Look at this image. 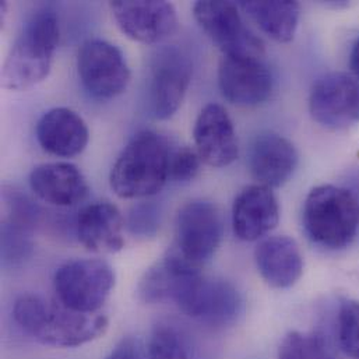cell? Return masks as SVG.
I'll return each mask as SVG.
<instances>
[{
  "mask_svg": "<svg viewBox=\"0 0 359 359\" xmlns=\"http://www.w3.org/2000/svg\"><path fill=\"white\" fill-rule=\"evenodd\" d=\"M201 158L198 153L190 147H180L170 160V178L177 182H190L200 172Z\"/></svg>",
  "mask_w": 359,
  "mask_h": 359,
  "instance_id": "cell-28",
  "label": "cell"
},
{
  "mask_svg": "<svg viewBox=\"0 0 359 359\" xmlns=\"http://www.w3.org/2000/svg\"><path fill=\"white\" fill-rule=\"evenodd\" d=\"M280 221V205L273 190L263 184L245 187L232 205V228L241 241L252 242L273 231Z\"/></svg>",
  "mask_w": 359,
  "mask_h": 359,
  "instance_id": "cell-15",
  "label": "cell"
},
{
  "mask_svg": "<svg viewBox=\"0 0 359 359\" xmlns=\"http://www.w3.org/2000/svg\"><path fill=\"white\" fill-rule=\"evenodd\" d=\"M77 69L84 88L100 100L121 95L130 83V69L122 50L104 39H88L81 45Z\"/></svg>",
  "mask_w": 359,
  "mask_h": 359,
  "instance_id": "cell-8",
  "label": "cell"
},
{
  "mask_svg": "<svg viewBox=\"0 0 359 359\" xmlns=\"http://www.w3.org/2000/svg\"><path fill=\"white\" fill-rule=\"evenodd\" d=\"M193 137L201 161L222 168L238 158V139L226 109L218 104L205 105L198 114Z\"/></svg>",
  "mask_w": 359,
  "mask_h": 359,
  "instance_id": "cell-14",
  "label": "cell"
},
{
  "mask_svg": "<svg viewBox=\"0 0 359 359\" xmlns=\"http://www.w3.org/2000/svg\"><path fill=\"white\" fill-rule=\"evenodd\" d=\"M201 273L172 248L160 262L150 267L137 285V297L144 304L177 301L187 281Z\"/></svg>",
  "mask_w": 359,
  "mask_h": 359,
  "instance_id": "cell-21",
  "label": "cell"
},
{
  "mask_svg": "<svg viewBox=\"0 0 359 359\" xmlns=\"http://www.w3.org/2000/svg\"><path fill=\"white\" fill-rule=\"evenodd\" d=\"M59 34V20L52 10L43 8L32 14L4 60L3 87L25 90L43 81L50 73Z\"/></svg>",
  "mask_w": 359,
  "mask_h": 359,
  "instance_id": "cell-2",
  "label": "cell"
},
{
  "mask_svg": "<svg viewBox=\"0 0 359 359\" xmlns=\"http://www.w3.org/2000/svg\"><path fill=\"white\" fill-rule=\"evenodd\" d=\"M278 359H337L326 341L313 333L291 332L283 340Z\"/></svg>",
  "mask_w": 359,
  "mask_h": 359,
  "instance_id": "cell-23",
  "label": "cell"
},
{
  "mask_svg": "<svg viewBox=\"0 0 359 359\" xmlns=\"http://www.w3.org/2000/svg\"><path fill=\"white\" fill-rule=\"evenodd\" d=\"M171 153L168 142L158 133H137L112 167L109 183L122 198L157 194L170 178Z\"/></svg>",
  "mask_w": 359,
  "mask_h": 359,
  "instance_id": "cell-3",
  "label": "cell"
},
{
  "mask_svg": "<svg viewBox=\"0 0 359 359\" xmlns=\"http://www.w3.org/2000/svg\"><path fill=\"white\" fill-rule=\"evenodd\" d=\"M239 6L270 38L278 42H290L294 39L301 17V6L298 1L250 0L241 1Z\"/></svg>",
  "mask_w": 359,
  "mask_h": 359,
  "instance_id": "cell-22",
  "label": "cell"
},
{
  "mask_svg": "<svg viewBox=\"0 0 359 359\" xmlns=\"http://www.w3.org/2000/svg\"><path fill=\"white\" fill-rule=\"evenodd\" d=\"M15 323L38 343L57 348H74L102 337L109 326L104 315L74 312L60 302L21 295L13 308Z\"/></svg>",
  "mask_w": 359,
  "mask_h": 359,
  "instance_id": "cell-1",
  "label": "cell"
},
{
  "mask_svg": "<svg viewBox=\"0 0 359 359\" xmlns=\"http://www.w3.org/2000/svg\"><path fill=\"white\" fill-rule=\"evenodd\" d=\"M28 228L4 221L1 224V262L3 266L22 264L32 252Z\"/></svg>",
  "mask_w": 359,
  "mask_h": 359,
  "instance_id": "cell-24",
  "label": "cell"
},
{
  "mask_svg": "<svg viewBox=\"0 0 359 359\" xmlns=\"http://www.w3.org/2000/svg\"><path fill=\"white\" fill-rule=\"evenodd\" d=\"M175 302L184 315L211 327L229 326L242 312V297L229 281L201 273L189 280Z\"/></svg>",
  "mask_w": 359,
  "mask_h": 359,
  "instance_id": "cell-7",
  "label": "cell"
},
{
  "mask_svg": "<svg viewBox=\"0 0 359 359\" xmlns=\"http://www.w3.org/2000/svg\"><path fill=\"white\" fill-rule=\"evenodd\" d=\"M29 186L41 200L57 207L74 205L90 191L83 172L69 163L38 165L29 175Z\"/></svg>",
  "mask_w": 359,
  "mask_h": 359,
  "instance_id": "cell-20",
  "label": "cell"
},
{
  "mask_svg": "<svg viewBox=\"0 0 359 359\" xmlns=\"http://www.w3.org/2000/svg\"><path fill=\"white\" fill-rule=\"evenodd\" d=\"M312 118L325 129L344 130L359 123V80L329 73L316 80L309 95Z\"/></svg>",
  "mask_w": 359,
  "mask_h": 359,
  "instance_id": "cell-9",
  "label": "cell"
},
{
  "mask_svg": "<svg viewBox=\"0 0 359 359\" xmlns=\"http://www.w3.org/2000/svg\"><path fill=\"white\" fill-rule=\"evenodd\" d=\"M161 214L157 205L144 203L135 207L129 215V229L133 235L139 236H154L160 228Z\"/></svg>",
  "mask_w": 359,
  "mask_h": 359,
  "instance_id": "cell-27",
  "label": "cell"
},
{
  "mask_svg": "<svg viewBox=\"0 0 359 359\" xmlns=\"http://www.w3.org/2000/svg\"><path fill=\"white\" fill-rule=\"evenodd\" d=\"M299 156L295 146L277 133L259 135L249 151V170L259 184L280 187L294 175Z\"/></svg>",
  "mask_w": 359,
  "mask_h": 359,
  "instance_id": "cell-16",
  "label": "cell"
},
{
  "mask_svg": "<svg viewBox=\"0 0 359 359\" xmlns=\"http://www.w3.org/2000/svg\"><path fill=\"white\" fill-rule=\"evenodd\" d=\"M222 239V221L218 208L205 200L186 203L177 217V245L180 255L201 267L217 252Z\"/></svg>",
  "mask_w": 359,
  "mask_h": 359,
  "instance_id": "cell-10",
  "label": "cell"
},
{
  "mask_svg": "<svg viewBox=\"0 0 359 359\" xmlns=\"http://www.w3.org/2000/svg\"><path fill=\"white\" fill-rule=\"evenodd\" d=\"M191 62L183 52L165 49L154 60L150 81V105L157 119L172 118L183 102L191 80Z\"/></svg>",
  "mask_w": 359,
  "mask_h": 359,
  "instance_id": "cell-13",
  "label": "cell"
},
{
  "mask_svg": "<svg viewBox=\"0 0 359 359\" xmlns=\"http://www.w3.org/2000/svg\"><path fill=\"white\" fill-rule=\"evenodd\" d=\"M339 346L350 358L359 359V301L344 299L337 313Z\"/></svg>",
  "mask_w": 359,
  "mask_h": 359,
  "instance_id": "cell-25",
  "label": "cell"
},
{
  "mask_svg": "<svg viewBox=\"0 0 359 359\" xmlns=\"http://www.w3.org/2000/svg\"><path fill=\"white\" fill-rule=\"evenodd\" d=\"M304 226L309 239L325 249L347 248L358 232L357 197L340 186H316L304 204Z\"/></svg>",
  "mask_w": 359,
  "mask_h": 359,
  "instance_id": "cell-4",
  "label": "cell"
},
{
  "mask_svg": "<svg viewBox=\"0 0 359 359\" xmlns=\"http://www.w3.org/2000/svg\"><path fill=\"white\" fill-rule=\"evenodd\" d=\"M350 67H351V72L354 73L355 79L359 80V38L355 41V43L353 45V49H351Z\"/></svg>",
  "mask_w": 359,
  "mask_h": 359,
  "instance_id": "cell-30",
  "label": "cell"
},
{
  "mask_svg": "<svg viewBox=\"0 0 359 359\" xmlns=\"http://www.w3.org/2000/svg\"><path fill=\"white\" fill-rule=\"evenodd\" d=\"M53 287L63 306L94 315L115 287V271L101 259L72 260L56 270Z\"/></svg>",
  "mask_w": 359,
  "mask_h": 359,
  "instance_id": "cell-5",
  "label": "cell"
},
{
  "mask_svg": "<svg viewBox=\"0 0 359 359\" xmlns=\"http://www.w3.org/2000/svg\"><path fill=\"white\" fill-rule=\"evenodd\" d=\"M76 226L79 241L91 252L116 253L125 248L123 218L119 208L109 201L84 205Z\"/></svg>",
  "mask_w": 359,
  "mask_h": 359,
  "instance_id": "cell-17",
  "label": "cell"
},
{
  "mask_svg": "<svg viewBox=\"0 0 359 359\" xmlns=\"http://www.w3.org/2000/svg\"><path fill=\"white\" fill-rule=\"evenodd\" d=\"M218 86L225 100L248 108L270 98L274 80L262 57L224 56L218 67Z\"/></svg>",
  "mask_w": 359,
  "mask_h": 359,
  "instance_id": "cell-12",
  "label": "cell"
},
{
  "mask_svg": "<svg viewBox=\"0 0 359 359\" xmlns=\"http://www.w3.org/2000/svg\"><path fill=\"white\" fill-rule=\"evenodd\" d=\"M109 6L121 31L137 42H161L178 27L177 10L165 0H115Z\"/></svg>",
  "mask_w": 359,
  "mask_h": 359,
  "instance_id": "cell-11",
  "label": "cell"
},
{
  "mask_svg": "<svg viewBox=\"0 0 359 359\" xmlns=\"http://www.w3.org/2000/svg\"><path fill=\"white\" fill-rule=\"evenodd\" d=\"M149 359H189L178 330L168 325H158L149 340Z\"/></svg>",
  "mask_w": 359,
  "mask_h": 359,
  "instance_id": "cell-26",
  "label": "cell"
},
{
  "mask_svg": "<svg viewBox=\"0 0 359 359\" xmlns=\"http://www.w3.org/2000/svg\"><path fill=\"white\" fill-rule=\"evenodd\" d=\"M193 14L224 56L262 57L264 55V42L248 28L235 3L222 0L197 1L193 6Z\"/></svg>",
  "mask_w": 359,
  "mask_h": 359,
  "instance_id": "cell-6",
  "label": "cell"
},
{
  "mask_svg": "<svg viewBox=\"0 0 359 359\" xmlns=\"http://www.w3.org/2000/svg\"><path fill=\"white\" fill-rule=\"evenodd\" d=\"M88 128L84 119L69 108H55L42 115L36 125L39 146L56 157H76L88 144Z\"/></svg>",
  "mask_w": 359,
  "mask_h": 359,
  "instance_id": "cell-19",
  "label": "cell"
},
{
  "mask_svg": "<svg viewBox=\"0 0 359 359\" xmlns=\"http://www.w3.org/2000/svg\"><path fill=\"white\" fill-rule=\"evenodd\" d=\"M255 260L260 276L273 288H290L304 273L301 249L292 238L285 235L263 239L255 249Z\"/></svg>",
  "mask_w": 359,
  "mask_h": 359,
  "instance_id": "cell-18",
  "label": "cell"
},
{
  "mask_svg": "<svg viewBox=\"0 0 359 359\" xmlns=\"http://www.w3.org/2000/svg\"><path fill=\"white\" fill-rule=\"evenodd\" d=\"M107 359H142L140 347L136 340L125 339L116 346V348Z\"/></svg>",
  "mask_w": 359,
  "mask_h": 359,
  "instance_id": "cell-29",
  "label": "cell"
}]
</instances>
